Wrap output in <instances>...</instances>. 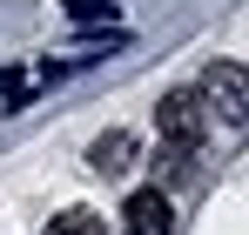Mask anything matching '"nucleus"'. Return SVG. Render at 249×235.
Masks as SVG:
<instances>
[{
    "label": "nucleus",
    "mask_w": 249,
    "mask_h": 235,
    "mask_svg": "<svg viewBox=\"0 0 249 235\" xmlns=\"http://www.w3.org/2000/svg\"><path fill=\"white\" fill-rule=\"evenodd\" d=\"M196 101H202L209 121H222V128H249V67H236V61H209Z\"/></svg>",
    "instance_id": "obj_1"
},
{
    "label": "nucleus",
    "mask_w": 249,
    "mask_h": 235,
    "mask_svg": "<svg viewBox=\"0 0 249 235\" xmlns=\"http://www.w3.org/2000/svg\"><path fill=\"white\" fill-rule=\"evenodd\" d=\"M155 128H162V148H168V155H189V148L202 141L209 115H202V101H196L189 87H175V94H162V108H155Z\"/></svg>",
    "instance_id": "obj_2"
},
{
    "label": "nucleus",
    "mask_w": 249,
    "mask_h": 235,
    "mask_svg": "<svg viewBox=\"0 0 249 235\" xmlns=\"http://www.w3.org/2000/svg\"><path fill=\"white\" fill-rule=\"evenodd\" d=\"M122 229H128V235H168V229H175L168 195H162V188H135L128 208H122Z\"/></svg>",
    "instance_id": "obj_3"
},
{
    "label": "nucleus",
    "mask_w": 249,
    "mask_h": 235,
    "mask_svg": "<svg viewBox=\"0 0 249 235\" xmlns=\"http://www.w3.org/2000/svg\"><path fill=\"white\" fill-rule=\"evenodd\" d=\"M88 161H94L101 175H128V168H135V134H122V128H115V134H101V141L88 148Z\"/></svg>",
    "instance_id": "obj_4"
},
{
    "label": "nucleus",
    "mask_w": 249,
    "mask_h": 235,
    "mask_svg": "<svg viewBox=\"0 0 249 235\" xmlns=\"http://www.w3.org/2000/svg\"><path fill=\"white\" fill-rule=\"evenodd\" d=\"M47 235H108V222H101L94 208H61V215L47 222Z\"/></svg>",
    "instance_id": "obj_5"
},
{
    "label": "nucleus",
    "mask_w": 249,
    "mask_h": 235,
    "mask_svg": "<svg viewBox=\"0 0 249 235\" xmlns=\"http://www.w3.org/2000/svg\"><path fill=\"white\" fill-rule=\"evenodd\" d=\"M68 20L74 27H101V20L115 27V0H68Z\"/></svg>",
    "instance_id": "obj_6"
},
{
    "label": "nucleus",
    "mask_w": 249,
    "mask_h": 235,
    "mask_svg": "<svg viewBox=\"0 0 249 235\" xmlns=\"http://www.w3.org/2000/svg\"><path fill=\"white\" fill-rule=\"evenodd\" d=\"M0 94H7V108H27V74H0Z\"/></svg>",
    "instance_id": "obj_7"
}]
</instances>
